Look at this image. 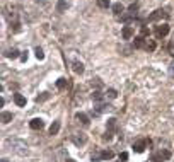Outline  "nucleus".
Here are the masks:
<instances>
[{
    "mask_svg": "<svg viewBox=\"0 0 174 162\" xmlns=\"http://www.w3.org/2000/svg\"><path fill=\"white\" fill-rule=\"evenodd\" d=\"M166 17H167V12H166V10L157 9L155 12H152L150 15H149V20H150V22H154V20H160V19H166Z\"/></svg>",
    "mask_w": 174,
    "mask_h": 162,
    "instance_id": "f257e3e1",
    "label": "nucleus"
},
{
    "mask_svg": "<svg viewBox=\"0 0 174 162\" xmlns=\"http://www.w3.org/2000/svg\"><path fill=\"white\" fill-rule=\"evenodd\" d=\"M72 142L75 143L77 147H82L87 143V135H84V133H77V135L72 136Z\"/></svg>",
    "mask_w": 174,
    "mask_h": 162,
    "instance_id": "f03ea898",
    "label": "nucleus"
},
{
    "mask_svg": "<svg viewBox=\"0 0 174 162\" xmlns=\"http://www.w3.org/2000/svg\"><path fill=\"white\" fill-rule=\"evenodd\" d=\"M167 33H169V26H167V24H160V26H157V29H155V36H157V39L167 36Z\"/></svg>",
    "mask_w": 174,
    "mask_h": 162,
    "instance_id": "7ed1b4c3",
    "label": "nucleus"
},
{
    "mask_svg": "<svg viewBox=\"0 0 174 162\" xmlns=\"http://www.w3.org/2000/svg\"><path fill=\"white\" fill-rule=\"evenodd\" d=\"M147 143H150V142H149V140H138V142H135V143H133V150H135L137 154H142V152L145 150Z\"/></svg>",
    "mask_w": 174,
    "mask_h": 162,
    "instance_id": "20e7f679",
    "label": "nucleus"
},
{
    "mask_svg": "<svg viewBox=\"0 0 174 162\" xmlns=\"http://www.w3.org/2000/svg\"><path fill=\"white\" fill-rule=\"evenodd\" d=\"M29 126H31V130H41L44 126V121H43L41 118H34V120L29 121Z\"/></svg>",
    "mask_w": 174,
    "mask_h": 162,
    "instance_id": "39448f33",
    "label": "nucleus"
},
{
    "mask_svg": "<svg viewBox=\"0 0 174 162\" xmlns=\"http://www.w3.org/2000/svg\"><path fill=\"white\" fill-rule=\"evenodd\" d=\"M121 34H123V39H132L133 34H135V29L132 26H125L123 31H121Z\"/></svg>",
    "mask_w": 174,
    "mask_h": 162,
    "instance_id": "423d86ee",
    "label": "nucleus"
},
{
    "mask_svg": "<svg viewBox=\"0 0 174 162\" xmlns=\"http://www.w3.org/2000/svg\"><path fill=\"white\" fill-rule=\"evenodd\" d=\"M68 7H70V4L67 0H58L56 2V12H65Z\"/></svg>",
    "mask_w": 174,
    "mask_h": 162,
    "instance_id": "0eeeda50",
    "label": "nucleus"
},
{
    "mask_svg": "<svg viewBox=\"0 0 174 162\" xmlns=\"http://www.w3.org/2000/svg\"><path fill=\"white\" fill-rule=\"evenodd\" d=\"M75 118H77V120H79L80 123H82L84 126H87V125L91 123V120H89V116L85 115V113H77V115H75Z\"/></svg>",
    "mask_w": 174,
    "mask_h": 162,
    "instance_id": "6e6552de",
    "label": "nucleus"
},
{
    "mask_svg": "<svg viewBox=\"0 0 174 162\" xmlns=\"http://www.w3.org/2000/svg\"><path fill=\"white\" fill-rule=\"evenodd\" d=\"M14 102L19 108H24V106H26V97L22 94H14Z\"/></svg>",
    "mask_w": 174,
    "mask_h": 162,
    "instance_id": "1a4fd4ad",
    "label": "nucleus"
},
{
    "mask_svg": "<svg viewBox=\"0 0 174 162\" xmlns=\"http://www.w3.org/2000/svg\"><path fill=\"white\" fill-rule=\"evenodd\" d=\"M0 118H2V123H4V125H7V123L12 121L14 115H12L10 111H2V116H0Z\"/></svg>",
    "mask_w": 174,
    "mask_h": 162,
    "instance_id": "9d476101",
    "label": "nucleus"
},
{
    "mask_svg": "<svg viewBox=\"0 0 174 162\" xmlns=\"http://www.w3.org/2000/svg\"><path fill=\"white\" fill-rule=\"evenodd\" d=\"M58 131H60V121L56 120V121H53V125L50 126V135H58Z\"/></svg>",
    "mask_w": 174,
    "mask_h": 162,
    "instance_id": "9b49d317",
    "label": "nucleus"
},
{
    "mask_svg": "<svg viewBox=\"0 0 174 162\" xmlns=\"http://www.w3.org/2000/svg\"><path fill=\"white\" fill-rule=\"evenodd\" d=\"M133 45H135V48H145V46H147L145 38H143V36H137V38H135V43H133Z\"/></svg>",
    "mask_w": 174,
    "mask_h": 162,
    "instance_id": "f8f14e48",
    "label": "nucleus"
},
{
    "mask_svg": "<svg viewBox=\"0 0 174 162\" xmlns=\"http://www.w3.org/2000/svg\"><path fill=\"white\" fill-rule=\"evenodd\" d=\"M19 53H21V51H19L17 48H10L5 55H7V58H10V60H15V58L19 56Z\"/></svg>",
    "mask_w": 174,
    "mask_h": 162,
    "instance_id": "ddd939ff",
    "label": "nucleus"
},
{
    "mask_svg": "<svg viewBox=\"0 0 174 162\" xmlns=\"http://www.w3.org/2000/svg\"><path fill=\"white\" fill-rule=\"evenodd\" d=\"M74 72H75V74H84V63L82 61H74Z\"/></svg>",
    "mask_w": 174,
    "mask_h": 162,
    "instance_id": "4468645a",
    "label": "nucleus"
},
{
    "mask_svg": "<svg viewBox=\"0 0 174 162\" xmlns=\"http://www.w3.org/2000/svg\"><path fill=\"white\" fill-rule=\"evenodd\" d=\"M111 9H113V12L116 14V15H119V14L123 12V10H125V7H123V4H114V5H111Z\"/></svg>",
    "mask_w": 174,
    "mask_h": 162,
    "instance_id": "2eb2a0df",
    "label": "nucleus"
},
{
    "mask_svg": "<svg viewBox=\"0 0 174 162\" xmlns=\"http://www.w3.org/2000/svg\"><path fill=\"white\" fill-rule=\"evenodd\" d=\"M113 157H114V152H113V150H103V152H101V159H103V161L113 159Z\"/></svg>",
    "mask_w": 174,
    "mask_h": 162,
    "instance_id": "dca6fc26",
    "label": "nucleus"
},
{
    "mask_svg": "<svg viewBox=\"0 0 174 162\" xmlns=\"http://www.w3.org/2000/svg\"><path fill=\"white\" fill-rule=\"evenodd\" d=\"M56 87L60 89V90H63V89L67 87V79H58V80H56Z\"/></svg>",
    "mask_w": 174,
    "mask_h": 162,
    "instance_id": "f3484780",
    "label": "nucleus"
},
{
    "mask_svg": "<svg viewBox=\"0 0 174 162\" xmlns=\"http://www.w3.org/2000/svg\"><path fill=\"white\" fill-rule=\"evenodd\" d=\"M98 5L101 9H108V7H111V2L109 0H98Z\"/></svg>",
    "mask_w": 174,
    "mask_h": 162,
    "instance_id": "a211bd4d",
    "label": "nucleus"
},
{
    "mask_svg": "<svg viewBox=\"0 0 174 162\" xmlns=\"http://www.w3.org/2000/svg\"><path fill=\"white\" fill-rule=\"evenodd\" d=\"M108 131H113V130L116 128V120H114V118H109V120H108Z\"/></svg>",
    "mask_w": 174,
    "mask_h": 162,
    "instance_id": "6ab92c4d",
    "label": "nucleus"
},
{
    "mask_svg": "<svg viewBox=\"0 0 174 162\" xmlns=\"http://www.w3.org/2000/svg\"><path fill=\"white\" fill-rule=\"evenodd\" d=\"M34 53H36V58H38V60H43V58H44V53H43V50L39 46L34 50Z\"/></svg>",
    "mask_w": 174,
    "mask_h": 162,
    "instance_id": "aec40b11",
    "label": "nucleus"
},
{
    "mask_svg": "<svg viewBox=\"0 0 174 162\" xmlns=\"http://www.w3.org/2000/svg\"><path fill=\"white\" fill-rule=\"evenodd\" d=\"M150 161H152V162H162L164 159H162V155H160L159 152H157V154H152V157H150Z\"/></svg>",
    "mask_w": 174,
    "mask_h": 162,
    "instance_id": "412c9836",
    "label": "nucleus"
},
{
    "mask_svg": "<svg viewBox=\"0 0 174 162\" xmlns=\"http://www.w3.org/2000/svg\"><path fill=\"white\" fill-rule=\"evenodd\" d=\"M46 99H50L48 92H43L41 96H38V97H36V101H38V102H43V101H46Z\"/></svg>",
    "mask_w": 174,
    "mask_h": 162,
    "instance_id": "4be33fe9",
    "label": "nucleus"
},
{
    "mask_svg": "<svg viewBox=\"0 0 174 162\" xmlns=\"http://www.w3.org/2000/svg\"><path fill=\"white\" fill-rule=\"evenodd\" d=\"M145 50L147 51H154V50H155V41H147Z\"/></svg>",
    "mask_w": 174,
    "mask_h": 162,
    "instance_id": "5701e85b",
    "label": "nucleus"
},
{
    "mask_svg": "<svg viewBox=\"0 0 174 162\" xmlns=\"http://www.w3.org/2000/svg\"><path fill=\"white\" fill-rule=\"evenodd\" d=\"M106 94H108V97H109V99H114V97L118 96V92H116L114 89H108V92H106Z\"/></svg>",
    "mask_w": 174,
    "mask_h": 162,
    "instance_id": "b1692460",
    "label": "nucleus"
},
{
    "mask_svg": "<svg viewBox=\"0 0 174 162\" xmlns=\"http://www.w3.org/2000/svg\"><path fill=\"white\" fill-rule=\"evenodd\" d=\"M92 99H94V101H103V94H101V92H99V90H96V92H94V94H92Z\"/></svg>",
    "mask_w": 174,
    "mask_h": 162,
    "instance_id": "393cba45",
    "label": "nucleus"
},
{
    "mask_svg": "<svg viewBox=\"0 0 174 162\" xmlns=\"http://www.w3.org/2000/svg\"><path fill=\"white\" fill-rule=\"evenodd\" d=\"M159 154H160V155H162V159H164V161H166V159H169V157H171V152H169V150H160Z\"/></svg>",
    "mask_w": 174,
    "mask_h": 162,
    "instance_id": "a878e982",
    "label": "nucleus"
},
{
    "mask_svg": "<svg viewBox=\"0 0 174 162\" xmlns=\"http://www.w3.org/2000/svg\"><path fill=\"white\" fill-rule=\"evenodd\" d=\"M128 10H130V14H137V10H138V5H137V4H132V5L128 7Z\"/></svg>",
    "mask_w": 174,
    "mask_h": 162,
    "instance_id": "bb28decb",
    "label": "nucleus"
},
{
    "mask_svg": "<svg viewBox=\"0 0 174 162\" xmlns=\"http://www.w3.org/2000/svg\"><path fill=\"white\" fill-rule=\"evenodd\" d=\"M103 138H104L106 142H109V140L113 138V133H111V131H106L104 135H103Z\"/></svg>",
    "mask_w": 174,
    "mask_h": 162,
    "instance_id": "cd10ccee",
    "label": "nucleus"
},
{
    "mask_svg": "<svg viewBox=\"0 0 174 162\" xmlns=\"http://www.w3.org/2000/svg\"><path fill=\"white\" fill-rule=\"evenodd\" d=\"M149 34H150V31H149L147 27H142V31H140V36H143V38H145V36H149Z\"/></svg>",
    "mask_w": 174,
    "mask_h": 162,
    "instance_id": "c85d7f7f",
    "label": "nucleus"
},
{
    "mask_svg": "<svg viewBox=\"0 0 174 162\" xmlns=\"http://www.w3.org/2000/svg\"><path fill=\"white\" fill-rule=\"evenodd\" d=\"M126 159H128V154H126V152H121V154H119V161H126Z\"/></svg>",
    "mask_w": 174,
    "mask_h": 162,
    "instance_id": "c756f323",
    "label": "nucleus"
},
{
    "mask_svg": "<svg viewBox=\"0 0 174 162\" xmlns=\"http://www.w3.org/2000/svg\"><path fill=\"white\" fill-rule=\"evenodd\" d=\"M21 60H22V61H26V60H28V51H24V53L21 55Z\"/></svg>",
    "mask_w": 174,
    "mask_h": 162,
    "instance_id": "7c9ffc66",
    "label": "nucleus"
},
{
    "mask_svg": "<svg viewBox=\"0 0 174 162\" xmlns=\"http://www.w3.org/2000/svg\"><path fill=\"white\" fill-rule=\"evenodd\" d=\"M67 162H77V161H74V159H67Z\"/></svg>",
    "mask_w": 174,
    "mask_h": 162,
    "instance_id": "2f4dec72",
    "label": "nucleus"
},
{
    "mask_svg": "<svg viewBox=\"0 0 174 162\" xmlns=\"http://www.w3.org/2000/svg\"><path fill=\"white\" fill-rule=\"evenodd\" d=\"M2 162H9V161H7V159H2Z\"/></svg>",
    "mask_w": 174,
    "mask_h": 162,
    "instance_id": "473e14b6",
    "label": "nucleus"
},
{
    "mask_svg": "<svg viewBox=\"0 0 174 162\" xmlns=\"http://www.w3.org/2000/svg\"><path fill=\"white\" fill-rule=\"evenodd\" d=\"M133 2H137V0H133Z\"/></svg>",
    "mask_w": 174,
    "mask_h": 162,
    "instance_id": "72a5a7b5",
    "label": "nucleus"
},
{
    "mask_svg": "<svg viewBox=\"0 0 174 162\" xmlns=\"http://www.w3.org/2000/svg\"><path fill=\"white\" fill-rule=\"evenodd\" d=\"M147 162H149V161H147Z\"/></svg>",
    "mask_w": 174,
    "mask_h": 162,
    "instance_id": "f704fd0d",
    "label": "nucleus"
}]
</instances>
